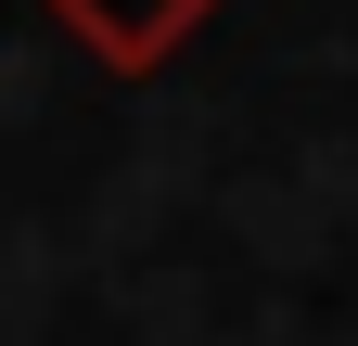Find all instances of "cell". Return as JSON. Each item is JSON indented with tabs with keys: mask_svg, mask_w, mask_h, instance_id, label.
I'll list each match as a JSON object with an SVG mask.
<instances>
[{
	"mask_svg": "<svg viewBox=\"0 0 358 346\" xmlns=\"http://www.w3.org/2000/svg\"><path fill=\"white\" fill-rule=\"evenodd\" d=\"M64 13H77L90 39H103V52H154V39H166L179 13H192V0H64Z\"/></svg>",
	"mask_w": 358,
	"mask_h": 346,
	"instance_id": "1",
	"label": "cell"
}]
</instances>
